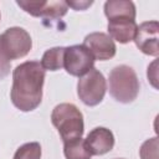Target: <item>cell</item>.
<instances>
[{
  "mask_svg": "<svg viewBox=\"0 0 159 159\" xmlns=\"http://www.w3.org/2000/svg\"><path fill=\"white\" fill-rule=\"evenodd\" d=\"M45 70L37 61H27L19 65L12 73L11 102L22 111L30 112L39 107L42 99Z\"/></svg>",
  "mask_w": 159,
  "mask_h": 159,
  "instance_id": "1",
  "label": "cell"
},
{
  "mask_svg": "<svg viewBox=\"0 0 159 159\" xmlns=\"http://www.w3.org/2000/svg\"><path fill=\"white\" fill-rule=\"evenodd\" d=\"M51 122L60 133L63 143L78 139L83 134V116L75 104H57L52 111Z\"/></svg>",
  "mask_w": 159,
  "mask_h": 159,
  "instance_id": "2",
  "label": "cell"
},
{
  "mask_svg": "<svg viewBox=\"0 0 159 159\" xmlns=\"http://www.w3.org/2000/svg\"><path fill=\"white\" fill-rule=\"evenodd\" d=\"M109 93L120 103L133 102L139 93V81L134 70L129 66L120 65L114 67L108 77Z\"/></svg>",
  "mask_w": 159,
  "mask_h": 159,
  "instance_id": "3",
  "label": "cell"
},
{
  "mask_svg": "<svg viewBox=\"0 0 159 159\" xmlns=\"http://www.w3.org/2000/svg\"><path fill=\"white\" fill-rule=\"evenodd\" d=\"M31 47V37L21 27H10L0 34V53L9 61L26 56Z\"/></svg>",
  "mask_w": 159,
  "mask_h": 159,
  "instance_id": "4",
  "label": "cell"
},
{
  "mask_svg": "<svg viewBox=\"0 0 159 159\" xmlns=\"http://www.w3.org/2000/svg\"><path fill=\"white\" fill-rule=\"evenodd\" d=\"M107 86L103 75L97 70H89L82 76L77 84V93L80 99L87 106H97L102 102Z\"/></svg>",
  "mask_w": 159,
  "mask_h": 159,
  "instance_id": "5",
  "label": "cell"
},
{
  "mask_svg": "<svg viewBox=\"0 0 159 159\" xmlns=\"http://www.w3.org/2000/svg\"><path fill=\"white\" fill-rule=\"evenodd\" d=\"M94 57L83 45H73L65 48L63 67L72 76H83L93 68Z\"/></svg>",
  "mask_w": 159,
  "mask_h": 159,
  "instance_id": "6",
  "label": "cell"
},
{
  "mask_svg": "<svg viewBox=\"0 0 159 159\" xmlns=\"http://www.w3.org/2000/svg\"><path fill=\"white\" fill-rule=\"evenodd\" d=\"M17 5L26 12L36 17L45 19H60L67 12L66 1H32V0H19Z\"/></svg>",
  "mask_w": 159,
  "mask_h": 159,
  "instance_id": "7",
  "label": "cell"
},
{
  "mask_svg": "<svg viewBox=\"0 0 159 159\" xmlns=\"http://www.w3.org/2000/svg\"><path fill=\"white\" fill-rule=\"evenodd\" d=\"M158 31H159L158 21H145L137 27L135 36L133 40L135 41L137 47L143 53L155 57L159 55Z\"/></svg>",
  "mask_w": 159,
  "mask_h": 159,
  "instance_id": "8",
  "label": "cell"
},
{
  "mask_svg": "<svg viewBox=\"0 0 159 159\" xmlns=\"http://www.w3.org/2000/svg\"><path fill=\"white\" fill-rule=\"evenodd\" d=\"M83 46H86L96 60L106 61L116 55L114 41L104 32H92L84 37Z\"/></svg>",
  "mask_w": 159,
  "mask_h": 159,
  "instance_id": "9",
  "label": "cell"
},
{
  "mask_svg": "<svg viewBox=\"0 0 159 159\" xmlns=\"http://www.w3.org/2000/svg\"><path fill=\"white\" fill-rule=\"evenodd\" d=\"M84 143L92 155H102L112 150L114 145V137L109 129L98 127L88 133Z\"/></svg>",
  "mask_w": 159,
  "mask_h": 159,
  "instance_id": "10",
  "label": "cell"
},
{
  "mask_svg": "<svg viewBox=\"0 0 159 159\" xmlns=\"http://www.w3.org/2000/svg\"><path fill=\"white\" fill-rule=\"evenodd\" d=\"M137 24L132 19L127 17H117L108 20V32L109 37L117 40L120 43H127L132 41L135 36Z\"/></svg>",
  "mask_w": 159,
  "mask_h": 159,
  "instance_id": "11",
  "label": "cell"
},
{
  "mask_svg": "<svg viewBox=\"0 0 159 159\" xmlns=\"http://www.w3.org/2000/svg\"><path fill=\"white\" fill-rule=\"evenodd\" d=\"M104 14L108 20L117 17L135 19V6L132 1L124 0H109L104 4Z\"/></svg>",
  "mask_w": 159,
  "mask_h": 159,
  "instance_id": "12",
  "label": "cell"
},
{
  "mask_svg": "<svg viewBox=\"0 0 159 159\" xmlns=\"http://www.w3.org/2000/svg\"><path fill=\"white\" fill-rule=\"evenodd\" d=\"M66 47H53L47 50L41 60V66L43 70L57 71L63 67V57H65Z\"/></svg>",
  "mask_w": 159,
  "mask_h": 159,
  "instance_id": "13",
  "label": "cell"
},
{
  "mask_svg": "<svg viewBox=\"0 0 159 159\" xmlns=\"http://www.w3.org/2000/svg\"><path fill=\"white\" fill-rule=\"evenodd\" d=\"M63 153L66 159H91L92 157L84 143V139L82 138L65 143Z\"/></svg>",
  "mask_w": 159,
  "mask_h": 159,
  "instance_id": "14",
  "label": "cell"
},
{
  "mask_svg": "<svg viewBox=\"0 0 159 159\" xmlns=\"http://www.w3.org/2000/svg\"><path fill=\"white\" fill-rule=\"evenodd\" d=\"M14 159H41V145L36 142L21 145L16 150Z\"/></svg>",
  "mask_w": 159,
  "mask_h": 159,
  "instance_id": "15",
  "label": "cell"
},
{
  "mask_svg": "<svg viewBox=\"0 0 159 159\" xmlns=\"http://www.w3.org/2000/svg\"><path fill=\"white\" fill-rule=\"evenodd\" d=\"M139 155L142 159H158V138L145 140L140 147Z\"/></svg>",
  "mask_w": 159,
  "mask_h": 159,
  "instance_id": "16",
  "label": "cell"
},
{
  "mask_svg": "<svg viewBox=\"0 0 159 159\" xmlns=\"http://www.w3.org/2000/svg\"><path fill=\"white\" fill-rule=\"evenodd\" d=\"M10 72V61L6 60L1 53H0V80L6 77Z\"/></svg>",
  "mask_w": 159,
  "mask_h": 159,
  "instance_id": "17",
  "label": "cell"
},
{
  "mask_svg": "<svg viewBox=\"0 0 159 159\" xmlns=\"http://www.w3.org/2000/svg\"><path fill=\"white\" fill-rule=\"evenodd\" d=\"M67 6L73 7L75 10H84L86 7L92 5V1H66Z\"/></svg>",
  "mask_w": 159,
  "mask_h": 159,
  "instance_id": "18",
  "label": "cell"
},
{
  "mask_svg": "<svg viewBox=\"0 0 159 159\" xmlns=\"http://www.w3.org/2000/svg\"><path fill=\"white\" fill-rule=\"evenodd\" d=\"M148 78L150 80V82L153 83V86L157 88V61H154L152 63V66L148 67Z\"/></svg>",
  "mask_w": 159,
  "mask_h": 159,
  "instance_id": "19",
  "label": "cell"
}]
</instances>
